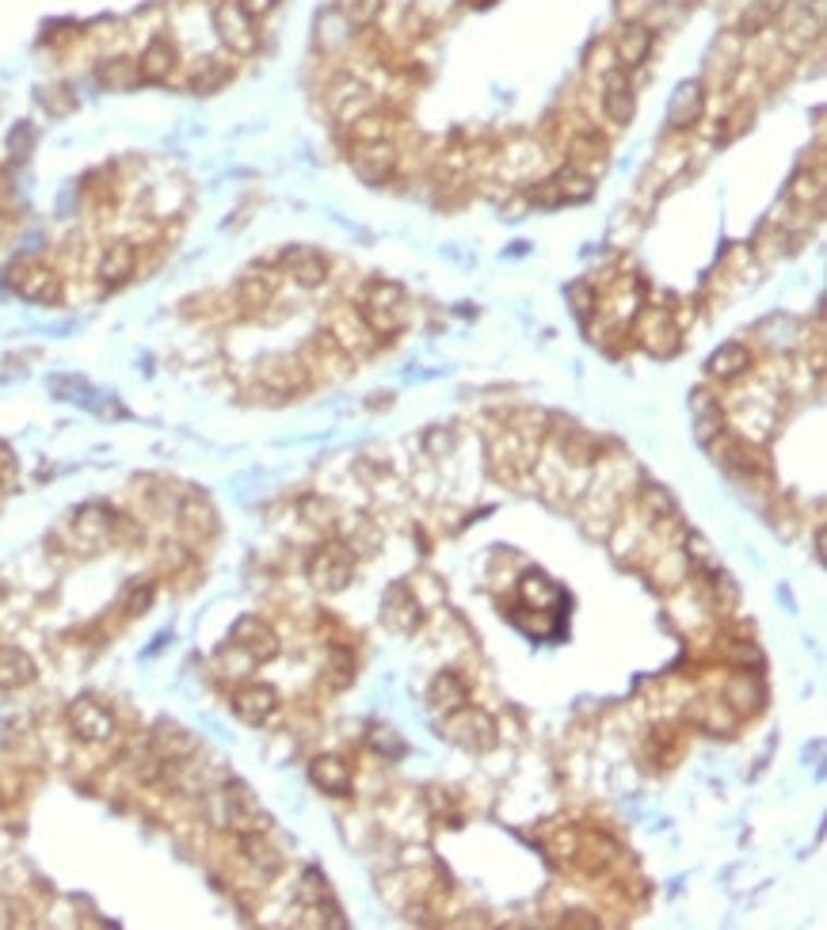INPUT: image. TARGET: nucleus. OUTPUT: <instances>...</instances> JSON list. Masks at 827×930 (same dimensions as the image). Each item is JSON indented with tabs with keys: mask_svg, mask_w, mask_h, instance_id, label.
I'll use <instances>...</instances> for the list:
<instances>
[{
	"mask_svg": "<svg viewBox=\"0 0 827 930\" xmlns=\"http://www.w3.org/2000/svg\"><path fill=\"white\" fill-rule=\"evenodd\" d=\"M359 317L370 329V336H397L408 324L405 286L393 283V278H374V283L367 286V294H362Z\"/></svg>",
	"mask_w": 827,
	"mask_h": 930,
	"instance_id": "nucleus-1",
	"label": "nucleus"
},
{
	"mask_svg": "<svg viewBox=\"0 0 827 930\" xmlns=\"http://www.w3.org/2000/svg\"><path fill=\"white\" fill-rule=\"evenodd\" d=\"M446 740L462 743L466 751H492L500 743V725L489 710L462 705V710L446 713Z\"/></svg>",
	"mask_w": 827,
	"mask_h": 930,
	"instance_id": "nucleus-3",
	"label": "nucleus"
},
{
	"mask_svg": "<svg viewBox=\"0 0 827 930\" xmlns=\"http://www.w3.org/2000/svg\"><path fill=\"white\" fill-rule=\"evenodd\" d=\"M260 382L267 385L278 397H290V393H301L309 385V374L298 359H267L260 367Z\"/></svg>",
	"mask_w": 827,
	"mask_h": 930,
	"instance_id": "nucleus-19",
	"label": "nucleus"
},
{
	"mask_svg": "<svg viewBox=\"0 0 827 930\" xmlns=\"http://www.w3.org/2000/svg\"><path fill=\"white\" fill-rule=\"evenodd\" d=\"M568 153H572L568 165L579 168L584 176L602 172V165H607V142H602V138H595V134H579L576 142H572Z\"/></svg>",
	"mask_w": 827,
	"mask_h": 930,
	"instance_id": "nucleus-29",
	"label": "nucleus"
},
{
	"mask_svg": "<svg viewBox=\"0 0 827 930\" xmlns=\"http://www.w3.org/2000/svg\"><path fill=\"white\" fill-rule=\"evenodd\" d=\"M686 720L698 728H706V732H732L740 720V713H732V705L724 702H714V698H702V702H694L691 710H686Z\"/></svg>",
	"mask_w": 827,
	"mask_h": 930,
	"instance_id": "nucleus-24",
	"label": "nucleus"
},
{
	"mask_svg": "<svg viewBox=\"0 0 827 930\" xmlns=\"http://www.w3.org/2000/svg\"><path fill=\"white\" fill-rule=\"evenodd\" d=\"M370 751H377L382 759H400V755L408 751V743L400 740V736L393 732V728L374 725V728H370Z\"/></svg>",
	"mask_w": 827,
	"mask_h": 930,
	"instance_id": "nucleus-37",
	"label": "nucleus"
},
{
	"mask_svg": "<svg viewBox=\"0 0 827 930\" xmlns=\"http://www.w3.org/2000/svg\"><path fill=\"white\" fill-rule=\"evenodd\" d=\"M69 728H73L76 740L104 743V740H111V736H115V713L107 710L99 698L84 694V698H76V702L69 705Z\"/></svg>",
	"mask_w": 827,
	"mask_h": 930,
	"instance_id": "nucleus-8",
	"label": "nucleus"
},
{
	"mask_svg": "<svg viewBox=\"0 0 827 930\" xmlns=\"http://www.w3.org/2000/svg\"><path fill=\"white\" fill-rule=\"evenodd\" d=\"M4 283L20 294L23 301H38V306H53L61 298V278L46 267L35 255H20V260L8 263Z\"/></svg>",
	"mask_w": 827,
	"mask_h": 930,
	"instance_id": "nucleus-2",
	"label": "nucleus"
},
{
	"mask_svg": "<svg viewBox=\"0 0 827 930\" xmlns=\"http://www.w3.org/2000/svg\"><path fill=\"white\" fill-rule=\"evenodd\" d=\"M431 705H435L443 717L454 710H462V705H469V683L458 676V671H439L435 683H431Z\"/></svg>",
	"mask_w": 827,
	"mask_h": 930,
	"instance_id": "nucleus-27",
	"label": "nucleus"
},
{
	"mask_svg": "<svg viewBox=\"0 0 827 930\" xmlns=\"http://www.w3.org/2000/svg\"><path fill=\"white\" fill-rule=\"evenodd\" d=\"M523 599L527 603H535V610H546V603H556L561 599V587L556 584H550V580L542 576V572H527V576H523Z\"/></svg>",
	"mask_w": 827,
	"mask_h": 930,
	"instance_id": "nucleus-34",
	"label": "nucleus"
},
{
	"mask_svg": "<svg viewBox=\"0 0 827 930\" xmlns=\"http://www.w3.org/2000/svg\"><path fill=\"white\" fill-rule=\"evenodd\" d=\"M724 702L732 705V713H755L763 705V687L755 676H747V671H740V676L729 679V687H724Z\"/></svg>",
	"mask_w": 827,
	"mask_h": 930,
	"instance_id": "nucleus-28",
	"label": "nucleus"
},
{
	"mask_svg": "<svg viewBox=\"0 0 827 930\" xmlns=\"http://www.w3.org/2000/svg\"><path fill=\"white\" fill-rule=\"evenodd\" d=\"M226 76H229V69H218V65H214V58H206L203 69L191 76V88H195V92H214L221 81H226Z\"/></svg>",
	"mask_w": 827,
	"mask_h": 930,
	"instance_id": "nucleus-40",
	"label": "nucleus"
},
{
	"mask_svg": "<svg viewBox=\"0 0 827 930\" xmlns=\"http://www.w3.org/2000/svg\"><path fill=\"white\" fill-rule=\"evenodd\" d=\"M237 298H241V306H249V309H264L267 301L275 298V278L252 271V275H244L241 283H237Z\"/></svg>",
	"mask_w": 827,
	"mask_h": 930,
	"instance_id": "nucleus-32",
	"label": "nucleus"
},
{
	"mask_svg": "<svg viewBox=\"0 0 827 930\" xmlns=\"http://www.w3.org/2000/svg\"><path fill=\"white\" fill-rule=\"evenodd\" d=\"M786 4L790 0H752V8L744 12V23H740V35H759L763 27H770L786 12Z\"/></svg>",
	"mask_w": 827,
	"mask_h": 930,
	"instance_id": "nucleus-33",
	"label": "nucleus"
},
{
	"mask_svg": "<svg viewBox=\"0 0 827 930\" xmlns=\"http://www.w3.org/2000/svg\"><path fill=\"white\" fill-rule=\"evenodd\" d=\"M214 31H218V38L229 46V53H241V58H249V53L260 50V31H256V20H252L249 12H244L237 0H221L218 8H214Z\"/></svg>",
	"mask_w": 827,
	"mask_h": 930,
	"instance_id": "nucleus-5",
	"label": "nucleus"
},
{
	"mask_svg": "<svg viewBox=\"0 0 827 930\" xmlns=\"http://www.w3.org/2000/svg\"><path fill=\"white\" fill-rule=\"evenodd\" d=\"M602 111L614 127H625L637 111V99H633V88L625 81V69H610L607 81H602Z\"/></svg>",
	"mask_w": 827,
	"mask_h": 930,
	"instance_id": "nucleus-17",
	"label": "nucleus"
},
{
	"mask_svg": "<svg viewBox=\"0 0 827 930\" xmlns=\"http://www.w3.org/2000/svg\"><path fill=\"white\" fill-rule=\"evenodd\" d=\"M347 134H351V142L359 145V142H385V138H389V127H385V119L382 115H359V119H351L347 122Z\"/></svg>",
	"mask_w": 827,
	"mask_h": 930,
	"instance_id": "nucleus-35",
	"label": "nucleus"
},
{
	"mask_svg": "<svg viewBox=\"0 0 827 930\" xmlns=\"http://www.w3.org/2000/svg\"><path fill=\"white\" fill-rule=\"evenodd\" d=\"M595 195V176H584L579 168H561L553 180H546L538 191H530L538 206H564V203H587Z\"/></svg>",
	"mask_w": 827,
	"mask_h": 930,
	"instance_id": "nucleus-9",
	"label": "nucleus"
},
{
	"mask_svg": "<svg viewBox=\"0 0 827 930\" xmlns=\"http://www.w3.org/2000/svg\"><path fill=\"white\" fill-rule=\"evenodd\" d=\"M428 446H431V451H435V454H439V451L451 454L454 436H451V431H431V436H428Z\"/></svg>",
	"mask_w": 827,
	"mask_h": 930,
	"instance_id": "nucleus-44",
	"label": "nucleus"
},
{
	"mask_svg": "<svg viewBox=\"0 0 827 930\" xmlns=\"http://www.w3.org/2000/svg\"><path fill=\"white\" fill-rule=\"evenodd\" d=\"M96 76L107 88H130V84H137V65L127 58H115V61H107V65H99Z\"/></svg>",
	"mask_w": 827,
	"mask_h": 930,
	"instance_id": "nucleus-36",
	"label": "nucleus"
},
{
	"mask_svg": "<svg viewBox=\"0 0 827 930\" xmlns=\"http://www.w3.org/2000/svg\"><path fill=\"white\" fill-rule=\"evenodd\" d=\"M233 713L244 725H267L278 713V691L267 683H244L233 694Z\"/></svg>",
	"mask_w": 827,
	"mask_h": 930,
	"instance_id": "nucleus-13",
	"label": "nucleus"
},
{
	"mask_svg": "<svg viewBox=\"0 0 827 930\" xmlns=\"http://www.w3.org/2000/svg\"><path fill=\"white\" fill-rule=\"evenodd\" d=\"M309 778H313V786L328 797H351V786H355L351 763L339 755H316L313 763H309Z\"/></svg>",
	"mask_w": 827,
	"mask_h": 930,
	"instance_id": "nucleus-14",
	"label": "nucleus"
},
{
	"mask_svg": "<svg viewBox=\"0 0 827 930\" xmlns=\"http://www.w3.org/2000/svg\"><path fill=\"white\" fill-rule=\"evenodd\" d=\"M702 115H706V84H702V81H683L675 92H671L668 127L671 130H691V127H698Z\"/></svg>",
	"mask_w": 827,
	"mask_h": 930,
	"instance_id": "nucleus-12",
	"label": "nucleus"
},
{
	"mask_svg": "<svg viewBox=\"0 0 827 930\" xmlns=\"http://www.w3.org/2000/svg\"><path fill=\"white\" fill-rule=\"evenodd\" d=\"M652 27H645V23H625L622 31H618V69H637L648 61V53H652Z\"/></svg>",
	"mask_w": 827,
	"mask_h": 930,
	"instance_id": "nucleus-20",
	"label": "nucleus"
},
{
	"mask_svg": "<svg viewBox=\"0 0 827 930\" xmlns=\"http://www.w3.org/2000/svg\"><path fill=\"white\" fill-rule=\"evenodd\" d=\"M12 465H15V462H12V451H8V446L0 443V480H4L8 473H12Z\"/></svg>",
	"mask_w": 827,
	"mask_h": 930,
	"instance_id": "nucleus-45",
	"label": "nucleus"
},
{
	"mask_svg": "<svg viewBox=\"0 0 827 930\" xmlns=\"http://www.w3.org/2000/svg\"><path fill=\"white\" fill-rule=\"evenodd\" d=\"M115 523H119V515H115L107 503H84L73 515V534L84 541H104V538H111Z\"/></svg>",
	"mask_w": 827,
	"mask_h": 930,
	"instance_id": "nucleus-23",
	"label": "nucleus"
},
{
	"mask_svg": "<svg viewBox=\"0 0 827 930\" xmlns=\"http://www.w3.org/2000/svg\"><path fill=\"white\" fill-rule=\"evenodd\" d=\"M305 572H309V580H313L316 592L336 595L355 580V553L347 546H339V541H328V546H321L309 557Z\"/></svg>",
	"mask_w": 827,
	"mask_h": 930,
	"instance_id": "nucleus-4",
	"label": "nucleus"
},
{
	"mask_svg": "<svg viewBox=\"0 0 827 930\" xmlns=\"http://www.w3.org/2000/svg\"><path fill=\"white\" fill-rule=\"evenodd\" d=\"M180 530L188 534V538H211L214 530H218V515H214L211 500L199 492H191L188 500L180 503Z\"/></svg>",
	"mask_w": 827,
	"mask_h": 930,
	"instance_id": "nucleus-22",
	"label": "nucleus"
},
{
	"mask_svg": "<svg viewBox=\"0 0 827 930\" xmlns=\"http://www.w3.org/2000/svg\"><path fill=\"white\" fill-rule=\"evenodd\" d=\"M137 271V248L130 245V240H111V245L104 248V255H99V283L107 286V290H115V286L130 283V275Z\"/></svg>",
	"mask_w": 827,
	"mask_h": 930,
	"instance_id": "nucleus-15",
	"label": "nucleus"
},
{
	"mask_svg": "<svg viewBox=\"0 0 827 930\" xmlns=\"http://www.w3.org/2000/svg\"><path fill=\"white\" fill-rule=\"evenodd\" d=\"M747 367H752V351L744 344H721L706 362V370L717 382H736L740 374H747Z\"/></svg>",
	"mask_w": 827,
	"mask_h": 930,
	"instance_id": "nucleus-26",
	"label": "nucleus"
},
{
	"mask_svg": "<svg viewBox=\"0 0 827 930\" xmlns=\"http://www.w3.org/2000/svg\"><path fill=\"white\" fill-rule=\"evenodd\" d=\"M382 618L389 630L397 633H416L423 625V610L420 603H416L412 587L408 584H393L389 592H385V603H382Z\"/></svg>",
	"mask_w": 827,
	"mask_h": 930,
	"instance_id": "nucleus-11",
	"label": "nucleus"
},
{
	"mask_svg": "<svg viewBox=\"0 0 827 930\" xmlns=\"http://www.w3.org/2000/svg\"><path fill=\"white\" fill-rule=\"evenodd\" d=\"M0 603H4V587H0Z\"/></svg>",
	"mask_w": 827,
	"mask_h": 930,
	"instance_id": "nucleus-46",
	"label": "nucleus"
},
{
	"mask_svg": "<svg viewBox=\"0 0 827 930\" xmlns=\"http://www.w3.org/2000/svg\"><path fill=\"white\" fill-rule=\"evenodd\" d=\"M370 104H374V96H370V88L362 81H339L336 92H332V111L339 115V122H351L359 119V115L370 111Z\"/></svg>",
	"mask_w": 827,
	"mask_h": 930,
	"instance_id": "nucleus-25",
	"label": "nucleus"
},
{
	"mask_svg": "<svg viewBox=\"0 0 827 930\" xmlns=\"http://www.w3.org/2000/svg\"><path fill=\"white\" fill-rule=\"evenodd\" d=\"M35 676H38L35 656L15 645L0 648V691H23L27 683H35Z\"/></svg>",
	"mask_w": 827,
	"mask_h": 930,
	"instance_id": "nucleus-21",
	"label": "nucleus"
},
{
	"mask_svg": "<svg viewBox=\"0 0 827 930\" xmlns=\"http://www.w3.org/2000/svg\"><path fill=\"white\" fill-rule=\"evenodd\" d=\"M278 263H283V271L298 286H321L324 278H328V255L316 252V248H309V245L286 248V252L278 255Z\"/></svg>",
	"mask_w": 827,
	"mask_h": 930,
	"instance_id": "nucleus-10",
	"label": "nucleus"
},
{
	"mask_svg": "<svg viewBox=\"0 0 827 930\" xmlns=\"http://www.w3.org/2000/svg\"><path fill=\"white\" fill-rule=\"evenodd\" d=\"M23 908L20 904H12V901H4V896H0V927H23Z\"/></svg>",
	"mask_w": 827,
	"mask_h": 930,
	"instance_id": "nucleus-42",
	"label": "nucleus"
},
{
	"mask_svg": "<svg viewBox=\"0 0 827 930\" xmlns=\"http://www.w3.org/2000/svg\"><path fill=\"white\" fill-rule=\"evenodd\" d=\"M153 595H157V587H153L149 580L130 584L127 592H122V610H127V615H145V610L153 607Z\"/></svg>",
	"mask_w": 827,
	"mask_h": 930,
	"instance_id": "nucleus-39",
	"label": "nucleus"
},
{
	"mask_svg": "<svg viewBox=\"0 0 827 930\" xmlns=\"http://www.w3.org/2000/svg\"><path fill=\"white\" fill-rule=\"evenodd\" d=\"M15 206H20V195H15V180H12V172L0 165V218L15 214Z\"/></svg>",
	"mask_w": 827,
	"mask_h": 930,
	"instance_id": "nucleus-41",
	"label": "nucleus"
},
{
	"mask_svg": "<svg viewBox=\"0 0 827 930\" xmlns=\"http://www.w3.org/2000/svg\"><path fill=\"white\" fill-rule=\"evenodd\" d=\"M229 645L241 648V653L249 656L252 664H267V660H275V656L283 653V641H278V633L256 615L237 618L233 630H229Z\"/></svg>",
	"mask_w": 827,
	"mask_h": 930,
	"instance_id": "nucleus-6",
	"label": "nucleus"
},
{
	"mask_svg": "<svg viewBox=\"0 0 827 930\" xmlns=\"http://www.w3.org/2000/svg\"><path fill=\"white\" fill-rule=\"evenodd\" d=\"M691 420H694V439L702 446H714L724 431V413L717 405V397H709V390L691 393Z\"/></svg>",
	"mask_w": 827,
	"mask_h": 930,
	"instance_id": "nucleus-16",
	"label": "nucleus"
},
{
	"mask_svg": "<svg viewBox=\"0 0 827 930\" xmlns=\"http://www.w3.org/2000/svg\"><path fill=\"white\" fill-rule=\"evenodd\" d=\"M339 12L351 27H370L382 12V0H339Z\"/></svg>",
	"mask_w": 827,
	"mask_h": 930,
	"instance_id": "nucleus-38",
	"label": "nucleus"
},
{
	"mask_svg": "<svg viewBox=\"0 0 827 930\" xmlns=\"http://www.w3.org/2000/svg\"><path fill=\"white\" fill-rule=\"evenodd\" d=\"M241 850H244V858H249V862L256 866L260 873H278V870H283V858H278L275 850L267 847L264 832H244L241 835Z\"/></svg>",
	"mask_w": 827,
	"mask_h": 930,
	"instance_id": "nucleus-31",
	"label": "nucleus"
},
{
	"mask_svg": "<svg viewBox=\"0 0 827 930\" xmlns=\"http://www.w3.org/2000/svg\"><path fill=\"white\" fill-rule=\"evenodd\" d=\"M351 172L359 176L367 188H382L397 172V145L385 142H359L351 150Z\"/></svg>",
	"mask_w": 827,
	"mask_h": 930,
	"instance_id": "nucleus-7",
	"label": "nucleus"
},
{
	"mask_svg": "<svg viewBox=\"0 0 827 930\" xmlns=\"http://www.w3.org/2000/svg\"><path fill=\"white\" fill-rule=\"evenodd\" d=\"M191 748H195V740H191V736L183 732V728H176V725H160L157 732H153V755L168 759V763L183 759Z\"/></svg>",
	"mask_w": 827,
	"mask_h": 930,
	"instance_id": "nucleus-30",
	"label": "nucleus"
},
{
	"mask_svg": "<svg viewBox=\"0 0 827 930\" xmlns=\"http://www.w3.org/2000/svg\"><path fill=\"white\" fill-rule=\"evenodd\" d=\"M176 58H180V53H176V43L172 38H153L149 46H145V53L142 58H137V81H145V84H165L168 76H172V69H176Z\"/></svg>",
	"mask_w": 827,
	"mask_h": 930,
	"instance_id": "nucleus-18",
	"label": "nucleus"
},
{
	"mask_svg": "<svg viewBox=\"0 0 827 930\" xmlns=\"http://www.w3.org/2000/svg\"><path fill=\"white\" fill-rule=\"evenodd\" d=\"M237 4H241L244 12L252 15V20H260V15L275 12V4H278V0H237Z\"/></svg>",
	"mask_w": 827,
	"mask_h": 930,
	"instance_id": "nucleus-43",
	"label": "nucleus"
}]
</instances>
